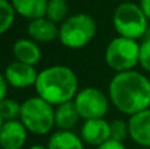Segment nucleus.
Masks as SVG:
<instances>
[{
  "label": "nucleus",
  "mask_w": 150,
  "mask_h": 149,
  "mask_svg": "<svg viewBox=\"0 0 150 149\" xmlns=\"http://www.w3.org/2000/svg\"><path fill=\"white\" fill-rule=\"evenodd\" d=\"M111 103L125 115L150 108V79L136 70L116 73L108 84Z\"/></svg>",
  "instance_id": "f257e3e1"
},
{
  "label": "nucleus",
  "mask_w": 150,
  "mask_h": 149,
  "mask_svg": "<svg viewBox=\"0 0 150 149\" xmlns=\"http://www.w3.org/2000/svg\"><path fill=\"white\" fill-rule=\"evenodd\" d=\"M34 89L37 96L57 107L76 96L78 77L69 66L53 65L38 73Z\"/></svg>",
  "instance_id": "f03ea898"
},
{
  "label": "nucleus",
  "mask_w": 150,
  "mask_h": 149,
  "mask_svg": "<svg viewBox=\"0 0 150 149\" xmlns=\"http://www.w3.org/2000/svg\"><path fill=\"white\" fill-rule=\"evenodd\" d=\"M96 29V21L91 15L75 13L61 24L58 40L65 48L82 49L92 41Z\"/></svg>",
  "instance_id": "7ed1b4c3"
},
{
  "label": "nucleus",
  "mask_w": 150,
  "mask_h": 149,
  "mask_svg": "<svg viewBox=\"0 0 150 149\" xmlns=\"http://www.w3.org/2000/svg\"><path fill=\"white\" fill-rule=\"evenodd\" d=\"M112 24L119 36L137 41L145 37L149 20L140 4L125 1L116 7L112 16Z\"/></svg>",
  "instance_id": "20e7f679"
},
{
  "label": "nucleus",
  "mask_w": 150,
  "mask_h": 149,
  "mask_svg": "<svg viewBox=\"0 0 150 149\" xmlns=\"http://www.w3.org/2000/svg\"><path fill=\"white\" fill-rule=\"evenodd\" d=\"M20 120L32 133L47 135L55 127V110L40 96H32L21 103Z\"/></svg>",
  "instance_id": "39448f33"
},
{
  "label": "nucleus",
  "mask_w": 150,
  "mask_h": 149,
  "mask_svg": "<svg viewBox=\"0 0 150 149\" xmlns=\"http://www.w3.org/2000/svg\"><path fill=\"white\" fill-rule=\"evenodd\" d=\"M104 60L116 73L133 70L140 63V42L121 36L115 37L107 45Z\"/></svg>",
  "instance_id": "423d86ee"
},
{
  "label": "nucleus",
  "mask_w": 150,
  "mask_h": 149,
  "mask_svg": "<svg viewBox=\"0 0 150 149\" xmlns=\"http://www.w3.org/2000/svg\"><path fill=\"white\" fill-rule=\"evenodd\" d=\"M109 96H107L98 87H84L79 90L74 103L80 115V119H101L105 116L109 108Z\"/></svg>",
  "instance_id": "0eeeda50"
},
{
  "label": "nucleus",
  "mask_w": 150,
  "mask_h": 149,
  "mask_svg": "<svg viewBox=\"0 0 150 149\" xmlns=\"http://www.w3.org/2000/svg\"><path fill=\"white\" fill-rule=\"evenodd\" d=\"M7 79L9 87L13 89H28L30 86H36L38 71L34 66L26 65V63L13 61L4 69V73L1 74Z\"/></svg>",
  "instance_id": "6e6552de"
},
{
  "label": "nucleus",
  "mask_w": 150,
  "mask_h": 149,
  "mask_svg": "<svg viewBox=\"0 0 150 149\" xmlns=\"http://www.w3.org/2000/svg\"><path fill=\"white\" fill-rule=\"evenodd\" d=\"M80 137L86 144L96 148L100 147L111 140V123H108L104 118L84 120L80 128Z\"/></svg>",
  "instance_id": "1a4fd4ad"
},
{
  "label": "nucleus",
  "mask_w": 150,
  "mask_h": 149,
  "mask_svg": "<svg viewBox=\"0 0 150 149\" xmlns=\"http://www.w3.org/2000/svg\"><path fill=\"white\" fill-rule=\"evenodd\" d=\"M28 132L29 131L21 120L3 121L0 127V147L1 149L24 148Z\"/></svg>",
  "instance_id": "9d476101"
},
{
  "label": "nucleus",
  "mask_w": 150,
  "mask_h": 149,
  "mask_svg": "<svg viewBox=\"0 0 150 149\" xmlns=\"http://www.w3.org/2000/svg\"><path fill=\"white\" fill-rule=\"evenodd\" d=\"M26 33L28 37L37 44H47L53 40L58 38L59 36V28L57 24L44 16L40 18H34L28 23L26 26Z\"/></svg>",
  "instance_id": "9b49d317"
},
{
  "label": "nucleus",
  "mask_w": 150,
  "mask_h": 149,
  "mask_svg": "<svg viewBox=\"0 0 150 149\" xmlns=\"http://www.w3.org/2000/svg\"><path fill=\"white\" fill-rule=\"evenodd\" d=\"M129 137L141 147L150 148V108L129 116Z\"/></svg>",
  "instance_id": "f8f14e48"
},
{
  "label": "nucleus",
  "mask_w": 150,
  "mask_h": 149,
  "mask_svg": "<svg viewBox=\"0 0 150 149\" xmlns=\"http://www.w3.org/2000/svg\"><path fill=\"white\" fill-rule=\"evenodd\" d=\"M12 52L16 61L30 66H36L42 58V52L38 44L30 38H20L15 41Z\"/></svg>",
  "instance_id": "ddd939ff"
},
{
  "label": "nucleus",
  "mask_w": 150,
  "mask_h": 149,
  "mask_svg": "<svg viewBox=\"0 0 150 149\" xmlns=\"http://www.w3.org/2000/svg\"><path fill=\"white\" fill-rule=\"evenodd\" d=\"M80 115L74 100L66 102L55 107V127L59 131H71L76 126Z\"/></svg>",
  "instance_id": "4468645a"
},
{
  "label": "nucleus",
  "mask_w": 150,
  "mask_h": 149,
  "mask_svg": "<svg viewBox=\"0 0 150 149\" xmlns=\"http://www.w3.org/2000/svg\"><path fill=\"white\" fill-rule=\"evenodd\" d=\"M16 13L29 21L46 15L47 0H11Z\"/></svg>",
  "instance_id": "2eb2a0df"
},
{
  "label": "nucleus",
  "mask_w": 150,
  "mask_h": 149,
  "mask_svg": "<svg viewBox=\"0 0 150 149\" xmlns=\"http://www.w3.org/2000/svg\"><path fill=\"white\" fill-rule=\"evenodd\" d=\"M46 147L47 149H84V141L73 131L58 129L49 137Z\"/></svg>",
  "instance_id": "dca6fc26"
},
{
  "label": "nucleus",
  "mask_w": 150,
  "mask_h": 149,
  "mask_svg": "<svg viewBox=\"0 0 150 149\" xmlns=\"http://www.w3.org/2000/svg\"><path fill=\"white\" fill-rule=\"evenodd\" d=\"M69 4L67 0H47L46 17L53 23L62 24L69 17Z\"/></svg>",
  "instance_id": "f3484780"
},
{
  "label": "nucleus",
  "mask_w": 150,
  "mask_h": 149,
  "mask_svg": "<svg viewBox=\"0 0 150 149\" xmlns=\"http://www.w3.org/2000/svg\"><path fill=\"white\" fill-rule=\"evenodd\" d=\"M21 116V104L15 99L5 98L0 100V119L3 121L20 120Z\"/></svg>",
  "instance_id": "a211bd4d"
},
{
  "label": "nucleus",
  "mask_w": 150,
  "mask_h": 149,
  "mask_svg": "<svg viewBox=\"0 0 150 149\" xmlns=\"http://www.w3.org/2000/svg\"><path fill=\"white\" fill-rule=\"evenodd\" d=\"M16 16V11L13 8L12 3L8 0H0V31L1 33H5L8 29H11V26L13 25Z\"/></svg>",
  "instance_id": "6ab92c4d"
},
{
  "label": "nucleus",
  "mask_w": 150,
  "mask_h": 149,
  "mask_svg": "<svg viewBox=\"0 0 150 149\" xmlns=\"http://www.w3.org/2000/svg\"><path fill=\"white\" fill-rule=\"evenodd\" d=\"M129 136V126L128 121L117 119L111 123V139L116 141L124 143V140Z\"/></svg>",
  "instance_id": "aec40b11"
},
{
  "label": "nucleus",
  "mask_w": 150,
  "mask_h": 149,
  "mask_svg": "<svg viewBox=\"0 0 150 149\" xmlns=\"http://www.w3.org/2000/svg\"><path fill=\"white\" fill-rule=\"evenodd\" d=\"M140 65L144 70L150 73V40L140 42Z\"/></svg>",
  "instance_id": "412c9836"
},
{
  "label": "nucleus",
  "mask_w": 150,
  "mask_h": 149,
  "mask_svg": "<svg viewBox=\"0 0 150 149\" xmlns=\"http://www.w3.org/2000/svg\"><path fill=\"white\" fill-rule=\"evenodd\" d=\"M96 149H127L124 145V143L121 141H116V140H108L104 144H101L100 147H98Z\"/></svg>",
  "instance_id": "4be33fe9"
},
{
  "label": "nucleus",
  "mask_w": 150,
  "mask_h": 149,
  "mask_svg": "<svg viewBox=\"0 0 150 149\" xmlns=\"http://www.w3.org/2000/svg\"><path fill=\"white\" fill-rule=\"evenodd\" d=\"M8 82H7V79L4 78V77H0V87H1V92H0V100L1 99H5L7 98V89H8Z\"/></svg>",
  "instance_id": "5701e85b"
},
{
  "label": "nucleus",
  "mask_w": 150,
  "mask_h": 149,
  "mask_svg": "<svg viewBox=\"0 0 150 149\" xmlns=\"http://www.w3.org/2000/svg\"><path fill=\"white\" fill-rule=\"evenodd\" d=\"M140 7L142 9V12L145 13V16L150 21V0H140Z\"/></svg>",
  "instance_id": "b1692460"
},
{
  "label": "nucleus",
  "mask_w": 150,
  "mask_h": 149,
  "mask_svg": "<svg viewBox=\"0 0 150 149\" xmlns=\"http://www.w3.org/2000/svg\"><path fill=\"white\" fill-rule=\"evenodd\" d=\"M28 149H47V147H44V145H41V144H36V145H32V147Z\"/></svg>",
  "instance_id": "393cba45"
},
{
  "label": "nucleus",
  "mask_w": 150,
  "mask_h": 149,
  "mask_svg": "<svg viewBox=\"0 0 150 149\" xmlns=\"http://www.w3.org/2000/svg\"><path fill=\"white\" fill-rule=\"evenodd\" d=\"M144 40H150V21H149V26H148V31H146Z\"/></svg>",
  "instance_id": "a878e982"
},
{
  "label": "nucleus",
  "mask_w": 150,
  "mask_h": 149,
  "mask_svg": "<svg viewBox=\"0 0 150 149\" xmlns=\"http://www.w3.org/2000/svg\"><path fill=\"white\" fill-rule=\"evenodd\" d=\"M149 149H150V148H149Z\"/></svg>",
  "instance_id": "bb28decb"
}]
</instances>
